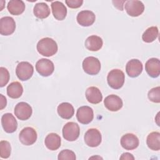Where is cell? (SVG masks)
Returning a JSON list of instances; mask_svg holds the SVG:
<instances>
[{"mask_svg": "<svg viewBox=\"0 0 160 160\" xmlns=\"http://www.w3.org/2000/svg\"><path fill=\"white\" fill-rule=\"evenodd\" d=\"M36 48L38 52L41 55L46 57L54 55L58 49L56 42L50 38H44L39 40Z\"/></svg>", "mask_w": 160, "mask_h": 160, "instance_id": "6da1fadb", "label": "cell"}, {"mask_svg": "<svg viewBox=\"0 0 160 160\" xmlns=\"http://www.w3.org/2000/svg\"><path fill=\"white\" fill-rule=\"evenodd\" d=\"M109 86L114 89H119L122 87L125 81V75L122 71L114 69L109 71L107 76Z\"/></svg>", "mask_w": 160, "mask_h": 160, "instance_id": "7a4b0ae2", "label": "cell"}, {"mask_svg": "<svg viewBox=\"0 0 160 160\" xmlns=\"http://www.w3.org/2000/svg\"><path fill=\"white\" fill-rule=\"evenodd\" d=\"M84 71L89 75H96L101 70V62L99 60L93 56L86 58L82 61Z\"/></svg>", "mask_w": 160, "mask_h": 160, "instance_id": "3957f363", "label": "cell"}, {"mask_svg": "<svg viewBox=\"0 0 160 160\" xmlns=\"http://www.w3.org/2000/svg\"><path fill=\"white\" fill-rule=\"evenodd\" d=\"M79 126L74 122H68L63 126L62 136L63 138L68 141L76 140L79 138Z\"/></svg>", "mask_w": 160, "mask_h": 160, "instance_id": "277c9868", "label": "cell"}, {"mask_svg": "<svg viewBox=\"0 0 160 160\" xmlns=\"http://www.w3.org/2000/svg\"><path fill=\"white\" fill-rule=\"evenodd\" d=\"M34 72L32 65L27 61L20 62L16 66V74L21 81H27L30 79Z\"/></svg>", "mask_w": 160, "mask_h": 160, "instance_id": "5b68a950", "label": "cell"}, {"mask_svg": "<svg viewBox=\"0 0 160 160\" xmlns=\"http://www.w3.org/2000/svg\"><path fill=\"white\" fill-rule=\"evenodd\" d=\"M38 135L36 130L31 127L23 128L19 134L20 142L25 146L33 144L37 140Z\"/></svg>", "mask_w": 160, "mask_h": 160, "instance_id": "8992f818", "label": "cell"}, {"mask_svg": "<svg viewBox=\"0 0 160 160\" xmlns=\"http://www.w3.org/2000/svg\"><path fill=\"white\" fill-rule=\"evenodd\" d=\"M84 139L86 145L91 148H95L101 144L102 136L98 129L96 128H91L86 132Z\"/></svg>", "mask_w": 160, "mask_h": 160, "instance_id": "52a82bcc", "label": "cell"}, {"mask_svg": "<svg viewBox=\"0 0 160 160\" xmlns=\"http://www.w3.org/2000/svg\"><path fill=\"white\" fill-rule=\"evenodd\" d=\"M36 69L41 76L48 77L51 75L54 72V66L51 60L42 58L37 61Z\"/></svg>", "mask_w": 160, "mask_h": 160, "instance_id": "ba28073f", "label": "cell"}, {"mask_svg": "<svg viewBox=\"0 0 160 160\" xmlns=\"http://www.w3.org/2000/svg\"><path fill=\"white\" fill-rule=\"evenodd\" d=\"M124 8L128 15L132 17H138L144 12V5L140 1L129 0L126 2Z\"/></svg>", "mask_w": 160, "mask_h": 160, "instance_id": "9c48e42d", "label": "cell"}, {"mask_svg": "<svg viewBox=\"0 0 160 160\" xmlns=\"http://www.w3.org/2000/svg\"><path fill=\"white\" fill-rule=\"evenodd\" d=\"M32 109L31 106L25 102L18 103L14 108V114L20 120L26 121L32 115Z\"/></svg>", "mask_w": 160, "mask_h": 160, "instance_id": "30bf717a", "label": "cell"}, {"mask_svg": "<svg viewBox=\"0 0 160 160\" xmlns=\"http://www.w3.org/2000/svg\"><path fill=\"white\" fill-rule=\"evenodd\" d=\"M76 118L80 123L88 124L90 123L94 118L93 110L88 106H81L77 110Z\"/></svg>", "mask_w": 160, "mask_h": 160, "instance_id": "8fae6325", "label": "cell"}, {"mask_svg": "<svg viewBox=\"0 0 160 160\" xmlns=\"http://www.w3.org/2000/svg\"><path fill=\"white\" fill-rule=\"evenodd\" d=\"M16 29V22L14 19L9 16H5L0 19V34L3 36L12 34Z\"/></svg>", "mask_w": 160, "mask_h": 160, "instance_id": "7c38bea8", "label": "cell"}, {"mask_svg": "<svg viewBox=\"0 0 160 160\" xmlns=\"http://www.w3.org/2000/svg\"><path fill=\"white\" fill-rule=\"evenodd\" d=\"M1 124L5 132L12 133L17 129L18 122L11 113H5L1 117Z\"/></svg>", "mask_w": 160, "mask_h": 160, "instance_id": "4fadbf2b", "label": "cell"}, {"mask_svg": "<svg viewBox=\"0 0 160 160\" xmlns=\"http://www.w3.org/2000/svg\"><path fill=\"white\" fill-rule=\"evenodd\" d=\"M143 66L140 60L132 59L129 61L126 66V71L128 75L131 78H136L139 76L142 71Z\"/></svg>", "mask_w": 160, "mask_h": 160, "instance_id": "5bb4252c", "label": "cell"}, {"mask_svg": "<svg viewBox=\"0 0 160 160\" xmlns=\"http://www.w3.org/2000/svg\"><path fill=\"white\" fill-rule=\"evenodd\" d=\"M104 106L110 111H118L120 110L123 102L120 97L115 94H111L105 98L104 100Z\"/></svg>", "mask_w": 160, "mask_h": 160, "instance_id": "9a60e30c", "label": "cell"}, {"mask_svg": "<svg viewBox=\"0 0 160 160\" xmlns=\"http://www.w3.org/2000/svg\"><path fill=\"white\" fill-rule=\"evenodd\" d=\"M139 141L138 138L132 133H127L121 138V145L126 150H133L138 147Z\"/></svg>", "mask_w": 160, "mask_h": 160, "instance_id": "2e32d148", "label": "cell"}, {"mask_svg": "<svg viewBox=\"0 0 160 160\" xmlns=\"http://www.w3.org/2000/svg\"><path fill=\"white\" fill-rule=\"evenodd\" d=\"M76 19L79 25L84 27H88L91 26L94 22L96 16L92 11L84 10L78 14Z\"/></svg>", "mask_w": 160, "mask_h": 160, "instance_id": "e0dca14e", "label": "cell"}, {"mask_svg": "<svg viewBox=\"0 0 160 160\" xmlns=\"http://www.w3.org/2000/svg\"><path fill=\"white\" fill-rule=\"evenodd\" d=\"M145 70L151 78H158L160 74L159 59L155 58H152L148 59L145 64Z\"/></svg>", "mask_w": 160, "mask_h": 160, "instance_id": "ac0fdd59", "label": "cell"}, {"mask_svg": "<svg viewBox=\"0 0 160 160\" xmlns=\"http://www.w3.org/2000/svg\"><path fill=\"white\" fill-rule=\"evenodd\" d=\"M51 9L53 16L59 21L65 19L67 15V8L64 4L60 1H54L51 3Z\"/></svg>", "mask_w": 160, "mask_h": 160, "instance_id": "d6986e66", "label": "cell"}, {"mask_svg": "<svg viewBox=\"0 0 160 160\" xmlns=\"http://www.w3.org/2000/svg\"><path fill=\"white\" fill-rule=\"evenodd\" d=\"M86 98L91 104H98L102 100V95L100 90L95 86H91L86 91Z\"/></svg>", "mask_w": 160, "mask_h": 160, "instance_id": "ffe728a7", "label": "cell"}, {"mask_svg": "<svg viewBox=\"0 0 160 160\" xmlns=\"http://www.w3.org/2000/svg\"><path fill=\"white\" fill-rule=\"evenodd\" d=\"M61 140L60 136L54 132H51L47 135L44 139L46 147L51 151H55L59 149L61 146Z\"/></svg>", "mask_w": 160, "mask_h": 160, "instance_id": "44dd1931", "label": "cell"}, {"mask_svg": "<svg viewBox=\"0 0 160 160\" xmlns=\"http://www.w3.org/2000/svg\"><path fill=\"white\" fill-rule=\"evenodd\" d=\"M102 45V39L96 35L89 36L85 41V47L91 51H98L100 50Z\"/></svg>", "mask_w": 160, "mask_h": 160, "instance_id": "7402d4cb", "label": "cell"}, {"mask_svg": "<svg viewBox=\"0 0 160 160\" xmlns=\"http://www.w3.org/2000/svg\"><path fill=\"white\" fill-rule=\"evenodd\" d=\"M57 111L60 117L65 119H71L74 114V109L72 105L69 102H62L57 108Z\"/></svg>", "mask_w": 160, "mask_h": 160, "instance_id": "603a6c76", "label": "cell"}, {"mask_svg": "<svg viewBox=\"0 0 160 160\" xmlns=\"http://www.w3.org/2000/svg\"><path fill=\"white\" fill-rule=\"evenodd\" d=\"M7 8L12 15L18 16L25 10V4L21 0H11L9 1Z\"/></svg>", "mask_w": 160, "mask_h": 160, "instance_id": "cb8c5ba5", "label": "cell"}, {"mask_svg": "<svg viewBox=\"0 0 160 160\" xmlns=\"http://www.w3.org/2000/svg\"><path fill=\"white\" fill-rule=\"evenodd\" d=\"M23 92V88L21 84L18 81L10 83L7 87V94L12 99H18L21 96Z\"/></svg>", "mask_w": 160, "mask_h": 160, "instance_id": "d4e9b609", "label": "cell"}, {"mask_svg": "<svg viewBox=\"0 0 160 160\" xmlns=\"http://www.w3.org/2000/svg\"><path fill=\"white\" fill-rule=\"evenodd\" d=\"M33 13L39 19H45L50 15L51 11L46 3L39 2L35 4L33 9Z\"/></svg>", "mask_w": 160, "mask_h": 160, "instance_id": "484cf974", "label": "cell"}, {"mask_svg": "<svg viewBox=\"0 0 160 160\" xmlns=\"http://www.w3.org/2000/svg\"><path fill=\"white\" fill-rule=\"evenodd\" d=\"M146 143L151 150L159 151L160 149V133L157 131L149 133L146 139Z\"/></svg>", "mask_w": 160, "mask_h": 160, "instance_id": "4316f807", "label": "cell"}, {"mask_svg": "<svg viewBox=\"0 0 160 160\" xmlns=\"http://www.w3.org/2000/svg\"><path fill=\"white\" fill-rule=\"evenodd\" d=\"M159 34V30L156 26L148 28L142 34V39L144 42L150 43L156 39Z\"/></svg>", "mask_w": 160, "mask_h": 160, "instance_id": "83f0119b", "label": "cell"}, {"mask_svg": "<svg viewBox=\"0 0 160 160\" xmlns=\"http://www.w3.org/2000/svg\"><path fill=\"white\" fill-rule=\"evenodd\" d=\"M11 152V147L10 143L7 141H1L0 142V157L1 158H8Z\"/></svg>", "mask_w": 160, "mask_h": 160, "instance_id": "f1b7e54d", "label": "cell"}, {"mask_svg": "<svg viewBox=\"0 0 160 160\" xmlns=\"http://www.w3.org/2000/svg\"><path fill=\"white\" fill-rule=\"evenodd\" d=\"M149 99L155 103L160 102V87L158 86L152 88L148 94Z\"/></svg>", "mask_w": 160, "mask_h": 160, "instance_id": "f546056e", "label": "cell"}, {"mask_svg": "<svg viewBox=\"0 0 160 160\" xmlns=\"http://www.w3.org/2000/svg\"><path fill=\"white\" fill-rule=\"evenodd\" d=\"M58 159L59 160H75L76 159V156L72 151L69 149H64L59 153Z\"/></svg>", "mask_w": 160, "mask_h": 160, "instance_id": "4dcf8cb0", "label": "cell"}, {"mask_svg": "<svg viewBox=\"0 0 160 160\" xmlns=\"http://www.w3.org/2000/svg\"><path fill=\"white\" fill-rule=\"evenodd\" d=\"M9 73L8 70L4 68H0V87L2 88L8 84L9 80Z\"/></svg>", "mask_w": 160, "mask_h": 160, "instance_id": "1f68e13d", "label": "cell"}, {"mask_svg": "<svg viewBox=\"0 0 160 160\" xmlns=\"http://www.w3.org/2000/svg\"><path fill=\"white\" fill-rule=\"evenodd\" d=\"M65 2L68 7L72 9L78 8L81 6L83 3L82 0H66Z\"/></svg>", "mask_w": 160, "mask_h": 160, "instance_id": "d6a6232c", "label": "cell"}, {"mask_svg": "<svg viewBox=\"0 0 160 160\" xmlns=\"http://www.w3.org/2000/svg\"><path fill=\"white\" fill-rule=\"evenodd\" d=\"M0 109L2 110V109H4L7 104V101H6V98L2 95V94H0Z\"/></svg>", "mask_w": 160, "mask_h": 160, "instance_id": "836d02e7", "label": "cell"}, {"mask_svg": "<svg viewBox=\"0 0 160 160\" xmlns=\"http://www.w3.org/2000/svg\"><path fill=\"white\" fill-rule=\"evenodd\" d=\"M120 159H134V157L132 154L129 152H124L122 154L121 156L119 158Z\"/></svg>", "mask_w": 160, "mask_h": 160, "instance_id": "e575fe53", "label": "cell"}]
</instances>
